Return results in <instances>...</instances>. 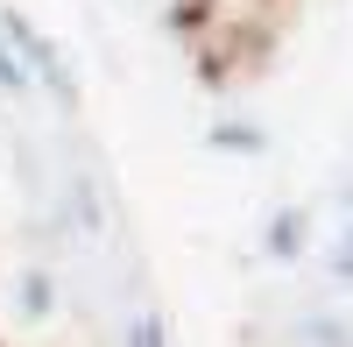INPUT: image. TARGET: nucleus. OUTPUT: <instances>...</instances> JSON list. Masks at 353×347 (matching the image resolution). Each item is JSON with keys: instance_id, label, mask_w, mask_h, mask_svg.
Masks as SVG:
<instances>
[{"instance_id": "nucleus-1", "label": "nucleus", "mask_w": 353, "mask_h": 347, "mask_svg": "<svg viewBox=\"0 0 353 347\" xmlns=\"http://www.w3.org/2000/svg\"><path fill=\"white\" fill-rule=\"evenodd\" d=\"M0 43H8L14 57H21V71H28V85H43V93L57 100V106H78V78H71V64H64V50H57L50 36L36 21H28L21 8H8V0H0Z\"/></svg>"}, {"instance_id": "nucleus-2", "label": "nucleus", "mask_w": 353, "mask_h": 347, "mask_svg": "<svg viewBox=\"0 0 353 347\" xmlns=\"http://www.w3.org/2000/svg\"><path fill=\"white\" fill-rule=\"evenodd\" d=\"M57 305H64V291H57V270H50V263H28V270L14 276V319H21V326H50Z\"/></svg>"}, {"instance_id": "nucleus-3", "label": "nucleus", "mask_w": 353, "mask_h": 347, "mask_svg": "<svg viewBox=\"0 0 353 347\" xmlns=\"http://www.w3.org/2000/svg\"><path fill=\"white\" fill-rule=\"evenodd\" d=\"M304 248H311V213L304 206H276L269 227H261V255L269 263H297Z\"/></svg>"}, {"instance_id": "nucleus-4", "label": "nucleus", "mask_w": 353, "mask_h": 347, "mask_svg": "<svg viewBox=\"0 0 353 347\" xmlns=\"http://www.w3.org/2000/svg\"><path fill=\"white\" fill-rule=\"evenodd\" d=\"M205 149H212V156H269V128H254V121H212V128H205Z\"/></svg>"}, {"instance_id": "nucleus-5", "label": "nucleus", "mask_w": 353, "mask_h": 347, "mask_svg": "<svg viewBox=\"0 0 353 347\" xmlns=\"http://www.w3.org/2000/svg\"><path fill=\"white\" fill-rule=\"evenodd\" d=\"M121 347H170V319L156 305H141L134 319H128V333H121Z\"/></svg>"}, {"instance_id": "nucleus-6", "label": "nucleus", "mask_w": 353, "mask_h": 347, "mask_svg": "<svg viewBox=\"0 0 353 347\" xmlns=\"http://www.w3.org/2000/svg\"><path fill=\"white\" fill-rule=\"evenodd\" d=\"M297 333H304V347H353V326H346V319H332V312H311Z\"/></svg>"}, {"instance_id": "nucleus-7", "label": "nucleus", "mask_w": 353, "mask_h": 347, "mask_svg": "<svg viewBox=\"0 0 353 347\" xmlns=\"http://www.w3.org/2000/svg\"><path fill=\"white\" fill-rule=\"evenodd\" d=\"M325 270H332L339 291H353V213H346V227H339V241H332V255H325Z\"/></svg>"}, {"instance_id": "nucleus-8", "label": "nucleus", "mask_w": 353, "mask_h": 347, "mask_svg": "<svg viewBox=\"0 0 353 347\" xmlns=\"http://www.w3.org/2000/svg\"><path fill=\"white\" fill-rule=\"evenodd\" d=\"M71 213H78V227H85V234H99V227H106V213H99V191H92V178H78V185H71Z\"/></svg>"}, {"instance_id": "nucleus-9", "label": "nucleus", "mask_w": 353, "mask_h": 347, "mask_svg": "<svg viewBox=\"0 0 353 347\" xmlns=\"http://www.w3.org/2000/svg\"><path fill=\"white\" fill-rule=\"evenodd\" d=\"M21 93H36V85H28V71H21V57L0 43V100H21Z\"/></svg>"}]
</instances>
